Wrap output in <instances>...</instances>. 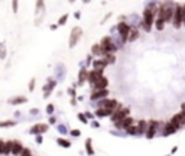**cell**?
Instances as JSON below:
<instances>
[{"mask_svg": "<svg viewBox=\"0 0 185 156\" xmlns=\"http://www.w3.org/2000/svg\"><path fill=\"white\" fill-rule=\"evenodd\" d=\"M159 12L158 8H155V4L152 3L149 4L146 9L143 10V20H142V28H143L146 32H151L152 26H153V23H155V16L156 13Z\"/></svg>", "mask_w": 185, "mask_h": 156, "instance_id": "cell-1", "label": "cell"}, {"mask_svg": "<svg viewBox=\"0 0 185 156\" xmlns=\"http://www.w3.org/2000/svg\"><path fill=\"white\" fill-rule=\"evenodd\" d=\"M117 32H119V35H120V39H121V44H126V42L129 41V35H130V30H132V28L127 25V23L125 22V20H120V22L117 23L116 26Z\"/></svg>", "mask_w": 185, "mask_h": 156, "instance_id": "cell-2", "label": "cell"}, {"mask_svg": "<svg viewBox=\"0 0 185 156\" xmlns=\"http://www.w3.org/2000/svg\"><path fill=\"white\" fill-rule=\"evenodd\" d=\"M100 45H101L103 51H104V56H106L107 54H114V52L117 51V46L113 42L111 36H103L101 41H100Z\"/></svg>", "mask_w": 185, "mask_h": 156, "instance_id": "cell-3", "label": "cell"}, {"mask_svg": "<svg viewBox=\"0 0 185 156\" xmlns=\"http://www.w3.org/2000/svg\"><path fill=\"white\" fill-rule=\"evenodd\" d=\"M119 107H120V104L116 98H104L97 103V108H106V110H111V112H116Z\"/></svg>", "mask_w": 185, "mask_h": 156, "instance_id": "cell-4", "label": "cell"}, {"mask_svg": "<svg viewBox=\"0 0 185 156\" xmlns=\"http://www.w3.org/2000/svg\"><path fill=\"white\" fill-rule=\"evenodd\" d=\"M81 36H83V29H81L80 26H74L72 30H71V34H69V39H68L69 49H72L77 44H78V41L81 39Z\"/></svg>", "mask_w": 185, "mask_h": 156, "instance_id": "cell-5", "label": "cell"}, {"mask_svg": "<svg viewBox=\"0 0 185 156\" xmlns=\"http://www.w3.org/2000/svg\"><path fill=\"white\" fill-rule=\"evenodd\" d=\"M175 29H179L184 25V10H182L181 4H175V12H174V20H172Z\"/></svg>", "mask_w": 185, "mask_h": 156, "instance_id": "cell-6", "label": "cell"}, {"mask_svg": "<svg viewBox=\"0 0 185 156\" xmlns=\"http://www.w3.org/2000/svg\"><path fill=\"white\" fill-rule=\"evenodd\" d=\"M129 113H130V108L129 107H123V106H120V107L117 108L116 112L113 113V116L110 117V120H111V123H117V122H121L123 119H126V117H129Z\"/></svg>", "mask_w": 185, "mask_h": 156, "instance_id": "cell-7", "label": "cell"}, {"mask_svg": "<svg viewBox=\"0 0 185 156\" xmlns=\"http://www.w3.org/2000/svg\"><path fill=\"white\" fill-rule=\"evenodd\" d=\"M49 124L46 123H36L29 129V134H33V136H39V134H44L45 132H48Z\"/></svg>", "mask_w": 185, "mask_h": 156, "instance_id": "cell-8", "label": "cell"}, {"mask_svg": "<svg viewBox=\"0 0 185 156\" xmlns=\"http://www.w3.org/2000/svg\"><path fill=\"white\" fill-rule=\"evenodd\" d=\"M109 96V90H97V91H93L90 96V100L91 101H100V100H104L107 98Z\"/></svg>", "mask_w": 185, "mask_h": 156, "instance_id": "cell-9", "label": "cell"}, {"mask_svg": "<svg viewBox=\"0 0 185 156\" xmlns=\"http://www.w3.org/2000/svg\"><path fill=\"white\" fill-rule=\"evenodd\" d=\"M88 81V71L85 67H81L78 71V78H77V86H84Z\"/></svg>", "mask_w": 185, "mask_h": 156, "instance_id": "cell-10", "label": "cell"}, {"mask_svg": "<svg viewBox=\"0 0 185 156\" xmlns=\"http://www.w3.org/2000/svg\"><path fill=\"white\" fill-rule=\"evenodd\" d=\"M159 126V122H156V120H151L149 122V127H147V132H146V139H153L156 134V129H158Z\"/></svg>", "mask_w": 185, "mask_h": 156, "instance_id": "cell-11", "label": "cell"}, {"mask_svg": "<svg viewBox=\"0 0 185 156\" xmlns=\"http://www.w3.org/2000/svg\"><path fill=\"white\" fill-rule=\"evenodd\" d=\"M133 123H135V120H133V117H130V116H129V117H126V119H123L121 120V122H117V123H114V127H116L117 130H126L127 129L129 126H132Z\"/></svg>", "mask_w": 185, "mask_h": 156, "instance_id": "cell-12", "label": "cell"}, {"mask_svg": "<svg viewBox=\"0 0 185 156\" xmlns=\"http://www.w3.org/2000/svg\"><path fill=\"white\" fill-rule=\"evenodd\" d=\"M55 86H57V81H55V80H48V82L42 87V90H44V98H45V100L51 96V93H52V90L55 88Z\"/></svg>", "mask_w": 185, "mask_h": 156, "instance_id": "cell-13", "label": "cell"}, {"mask_svg": "<svg viewBox=\"0 0 185 156\" xmlns=\"http://www.w3.org/2000/svg\"><path fill=\"white\" fill-rule=\"evenodd\" d=\"M101 77H103V72H98V71H95V70H91V71H88V81L87 82L93 87Z\"/></svg>", "mask_w": 185, "mask_h": 156, "instance_id": "cell-14", "label": "cell"}, {"mask_svg": "<svg viewBox=\"0 0 185 156\" xmlns=\"http://www.w3.org/2000/svg\"><path fill=\"white\" fill-rule=\"evenodd\" d=\"M107 86H109V80H107V77L103 75L94 86H93V91H97V90H107Z\"/></svg>", "mask_w": 185, "mask_h": 156, "instance_id": "cell-15", "label": "cell"}, {"mask_svg": "<svg viewBox=\"0 0 185 156\" xmlns=\"http://www.w3.org/2000/svg\"><path fill=\"white\" fill-rule=\"evenodd\" d=\"M106 67H107V62L104 60H95V61H93V70H95V71H98V72H104V70H106Z\"/></svg>", "mask_w": 185, "mask_h": 156, "instance_id": "cell-16", "label": "cell"}, {"mask_svg": "<svg viewBox=\"0 0 185 156\" xmlns=\"http://www.w3.org/2000/svg\"><path fill=\"white\" fill-rule=\"evenodd\" d=\"M23 145L20 143L19 140H13V146H12V155H15V156H20L23 152Z\"/></svg>", "mask_w": 185, "mask_h": 156, "instance_id": "cell-17", "label": "cell"}, {"mask_svg": "<svg viewBox=\"0 0 185 156\" xmlns=\"http://www.w3.org/2000/svg\"><path fill=\"white\" fill-rule=\"evenodd\" d=\"M8 103L12 104V106H20V104L28 103V98L25 96H16V97H13V98H9Z\"/></svg>", "mask_w": 185, "mask_h": 156, "instance_id": "cell-18", "label": "cell"}, {"mask_svg": "<svg viewBox=\"0 0 185 156\" xmlns=\"http://www.w3.org/2000/svg\"><path fill=\"white\" fill-rule=\"evenodd\" d=\"M177 127L172 124L171 122H168L165 124V127H163V130H162V136H171V134H174L175 132H177Z\"/></svg>", "mask_w": 185, "mask_h": 156, "instance_id": "cell-19", "label": "cell"}, {"mask_svg": "<svg viewBox=\"0 0 185 156\" xmlns=\"http://www.w3.org/2000/svg\"><path fill=\"white\" fill-rule=\"evenodd\" d=\"M169 122L172 123V124H174V126L177 127L178 130L184 126V124H182V116H181V113H177V114H174V116H172V119H171Z\"/></svg>", "mask_w": 185, "mask_h": 156, "instance_id": "cell-20", "label": "cell"}, {"mask_svg": "<svg viewBox=\"0 0 185 156\" xmlns=\"http://www.w3.org/2000/svg\"><path fill=\"white\" fill-rule=\"evenodd\" d=\"M91 55H95V56H104V51H103L100 42L98 44H94L91 46Z\"/></svg>", "mask_w": 185, "mask_h": 156, "instance_id": "cell-21", "label": "cell"}, {"mask_svg": "<svg viewBox=\"0 0 185 156\" xmlns=\"http://www.w3.org/2000/svg\"><path fill=\"white\" fill-rule=\"evenodd\" d=\"M136 126H137V132H139V134H146L147 127H149V122H146V120H140Z\"/></svg>", "mask_w": 185, "mask_h": 156, "instance_id": "cell-22", "label": "cell"}, {"mask_svg": "<svg viewBox=\"0 0 185 156\" xmlns=\"http://www.w3.org/2000/svg\"><path fill=\"white\" fill-rule=\"evenodd\" d=\"M114 112H111V110H106V108H97L94 112V114L97 116V117H111L113 116Z\"/></svg>", "mask_w": 185, "mask_h": 156, "instance_id": "cell-23", "label": "cell"}, {"mask_svg": "<svg viewBox=\"0 0 185 156\" xmlns=\"http://www.w3.org/2000/svg\"><path fill=\"white\" fill-rule=\"evenodd\" d=\"M85 152L88 156H94V149H93V140L91 138L85 139Z\"/></svg>", "mask_w": 185, "mask_h": 156, "instance_id": "cell-24", "label": "cell"}, {"mask_svg": "<svg viewBox=\"0 0 185 156\" xmlns=\"http://www.w3.org/2000/svg\"><path fill=\"white\" fill-rule=\"evenodd\" d=\"M57 143L61 146V148H64V149H69V148H71V142L67 140V139H64V138H58L57 139Z\"/></svg>", "mask_w": 185, "mask_h": 156, "instance_id": "cell-25", "label": "cell"}, {"mask_svg": "<svg viewBox=\"0 0 185 156\" xmlns=\"http://www.w3.org/2000/svg\"><path fill=\"white\" fill-rule=\"evenodd\" d=\"M139 38V29L137 28H132L130 30V35H129V41L127 42H135Z\"/></svg>", "mask_w": 185, "mask_h": 156, "instance_id": "cell-26", "label": "cell"}, {"mask_svg": "<svg viewBox=\"0 0 185 156\" xmlns=\"http://www.w3.org/2000/svg\"><path fill=\"white\" fill-rule=\"evenodd\" d=\"M18 123L15 120H4V122H0V129H8V127H15Z\"/></svg>", "mask_w": 185, "mask_h": 156, "instance_id": "cell-27", "label": "cell"}, {"mask_svg": "<svg viewBox=\"0 0 185 156\" xmlns=\"http://www.w3.org/2000/svg\"><path fill=\"white\" fill-rule=\"evenodd\" d=\"M126 133L130 134V136H139V132H137V126L136 124H132L126 129Z\"/></svg>", "mask_w": 185, "mask_h": 156, "instance_id": "cell-28", "label": "cell"}, {"mask_svg": "<svg viewBox=\"0 0 185 156\" xmlns=\"http://www.w3.org/2000/svg\"><path fill=\"white\" fill-rule=\"evenodd\" d=\"M103 60L107 62V65H110V64L116 62V55H114V54H107L106 56H103Z\"/></svg>", "mask_w": 185, "mask_h": 156, "instance_id": "cell-29", "label": "cell"}, {"mask_svg": "<svg viewBox=\"0 0 185 156\" xmlns=\"http://www.w3.org/2000/svg\"><path fill=\"white\" fill-rule=\"evenodd\" d=\"M155 26H156V29L158 30H163V28H165V20H163L162 18H156Z\"/></svg>", "mask_w": 185, "mask_h": 156, "instance_id": "cell-30", "label": "cell"}, {"mask_svg": "<svg viewBox=\"0 0 185 156\" xmlns=\"http://www.w3.org/2000/svg\"><path fill=\"white\" fill-rule=\"evenodd\" d=\"M12 146H13V140H8V142H6V146H4V152H3L4 156H8V155H10V153H12Z\"/></svg>", "mask_w": 185, "mask_h": 156, "instance_id": "cell-31", "label": "cell"}, {"mask_svg": "<svg viewBox=\"0 0 185 156\" xmlns=\"http://www.w3.org/2000/svg\"><path fill=\"white\" fill-rule=\"evenodd\" d=\"M44 6H45V3H44V2H41V0H39V2H36V9H35V15H39V13H42V12L45 10V8H44Z\"/></svg>", "mask_w": 185, "mask_h": 156, "instance_id": "cell-32", "label": "cell"}, {"mask_svg": "<svg viewBox=\"0 0 185 156\" xmlns=\"http://www.w3.org/2000/svg\"><path fill=\"white\" fill-rule=\"evenodd\" d=\"M6 45H4V42H0V60H4L6 58Z\"/></svg>", "mask_w": 185, "mask_h": 156, "instance_id": "cell-33", "label": "cell"}, {"mask_svg": "<svg viewBox=\"0 0 185 156\" xmlns=\"http://www.w3.org/2000/svg\"><path fill=\"white\" fill-rule=\"evenodd\" d=\"M77 119L81 123H84V124H88V123H90L87 119V116H85V113H78V114H77Z\"/></svg>", "mask_w": 185, "mask_h": 156, "instance_id": "cell-34", "label": "cell"}, {"mask_svg": "<svg viewBox=\"0 0 185 156\" xmlns=\"http://www.w3.org/2000/svg\"><path fill=\"white\" fill-rule=\"evenodd\" d=\"M68 18H69V15H68V13H65V15H62V16L59 18V20H58V23H57V25H58V26H64L65 23H67V20H68Z\"/></svg>", "mask_w": 185, "mask_h": 156, "instance_id": "cell-35", "label": "cell"}, {"mask_svg": "<svg viewBox=\"0 0 185 156\" xmlns=\"http://www.w3.org/2000/svg\"><path fill=\"white\" fill-rule=\"evenodd\" d=\"M35 84H36V80H35V78H30L29 86H28V90H29V93H33V90H35Z\"/></svg>", "mask_w": 185, "mask_h": 156, "instance_id": "cell-36", "label": "cell"}, {"mask_svg": "<svg viewBox=\"0 0 185 156\" xmlns=\"http://www.w3.org/2000/svg\"><path fill=\"white\" fill-rule=\"evenodd\" d=\"M54 110H55V106H54L52 103H49L48 106H46V113H48L49 116H52L54 114Z\"/></svg>", "mask_w": 185, "mask_h": 156, "instance_id": "cell-37", "label": "cell"}, {"mask_svg": "<svg viewBox=\"0 0 185 156\" xmlns=\"http://www.w3.org/2000/svg\"><path fill=\"white\" fill-rule=\"evenodd\" d=\"M69 134H72L74 138H78L80 134H81V130H78V129H72L71 132H69Z\"/></svg>", "mask_w": 185, "mask_h": 156, "instance_id": "cell-38", "label": "cell"}, {"mask_svg": "<svg viewBox=\"0 0 185 156\" xmlns=\"http://www.w3.org/2000/svg\"><path fill=\"white\" fill-rule=\"evenodd\" d=\"M4 146H6V142L3 139H0V155H3L4 152Z\"/></svg>", "mask_w": 185, "mask_h": 156, "instance_id": "cell-39", "label": "cell"}, {"mask_svg": "<svg viewBox=\"0 0 185 156\" xmlns=\"http://www.w3.org/2000/svg\"><path fill=\"white\" fill-rule=\"evenodd\" d=\"M20 156H33V155H32V152H30V149L25 148V149H23V152H22V155H20Z\"/></svg>", "mask_w": 185, "mask_h": 156, "instance_id": "cell-40", "label": "cell"}, {"mask_svg": "<svg viewBox=\"0 0 185 156\" xmlns=\"http://www.w3.org/2000/svg\"><path fill=\"white\" fill-rule=\"evenodd\" d=\"M68 94H69V96H71V98H77L75 88H68Z\"/></svg>", "mask_w": 185, "mask_h": 156, "instance_id": "cell-41", "label": "cell"}, {"mask_svg": "<svg viewBox=\"0 0 185 156\" xmlns=\"http://www.w3.org/2000/svg\"><path fill=\"white\" fill-rule=\"evenodd\" d=\"M18 4H19V3H18L16 0H15V2H12V8H13V13H18Z\"/></svg>", "mask_w": 185, "mask_h": 156, "instance_id": "cell-42", "label": "cell"}, {"mask_svg": "<svg viewBox=\"0 0 185 156\" xmlns=\"http://www.w3.org/2000/svg\"><path fill=\"white\" fill-rule=\"evenodd\" d=\"M49 124H55V123H57V119H55V116H51V117H49Z\"/></svg>", "mask_w": 185, "mask_h": 156, "instance_id": "cell-43", "label": "cell"}, {"mask_svg": "<svg viewBox=\"0 0 185 156\" xmlns=\"http://www.w3.org/2000/svg\"><path fill=\"white\" fill-rule=\"evenodd\" d=\"M90 124H91L93 127H95V129H98V127H100V123H98V122H95V120H93V122H91Z\"/></svg>", "mask_w": 185, "mask_h": 156, "instance_id": "cell-44", "label": "cell"}, {"mask_svg": "<svg viewBox=\"0 0 185 156\" xmlns=\"http://www.w3.org/2000/svg\"><path fill=\"white\" fill-rule=\"evenodd\" d=\"M35 140H36V143H39V145H41V143H42V134H39V136H35Z\"/></svg>", "mask_w": 185, "mask_h": 156, "instance_id": "cell-45", "label": "cell"}, {"mask_svg": "<svg viewBox=\"0 0 185 156\" xmlns=\"http://www.w3.org/2000/svg\"><path fill=\"white\" fill-rule=\"evenodd\" d=\"M110 16H111V13H107V15H106V18H104V19L101 20V25H104V23H106L107 20H109V18H110Z\"/></svg>", "mask_w": 185, "mask_h": 156, "instance_id": "cell-46", "label": "cell"}, {"mask_svg": "<svg viewBox=\"0 0 185 156\" xmlns=\"http://www.w3.org/2000/svg\"><path fill=\"white\" fill-rule=\"evenodd\" d=\"M74 18H75V19H77V20H78V19H80V18H81V12H80V10H77V12H75V13H74Z\"/></svg>", "mask_w": 185, "mask_h": 156, "instance_id": "cell-47", "label": "cell"}, {"mask_svg": "<svg viewBox=\"0 0 185 156\" xmlns=\"http://www.w3.org/2000/svg\"><path fill=\"white\" fill-rule=\"evenodd\" d=\"M38 112H39L38 108H30V110H29L30 114H38Z\"/></svg>", "mask_w": 185, "mask_h": 156, "instance_id": "cell-48", "label": "cell"}, {"mask_svg": "<svg viewBox=\"0 0 185 156\" xmlns=\"http://www.w3.org/2000/svg\"><path fill=\"white\" fill-rule=\"evenodd\" d=\"M58 28H59V26H58L57 23H55V25H51V26H49V29H51V30H55V29H58Z\"/></svg>", "mask_w": 185, "mask_h": 156, "instance_id": "cell-49", "label": "cell"}, {"mask_svg": "<svg viewBox=\"0 0 185 156\" xmlns=\"http://www.w3.org/2000/svg\"><path fill=\"white\" fill-rule=\"evenodd\" d=\"M71 106L72 107H75L77 106V98H71Z\"/></svg>", "mask_w": 185, "mask_h": 156, "instance_id": "cell-50", "label": "cell"}, {"mask_svg": "<svg viewBox=\"0 0 185 156\" xmlns=\"http://www.w3.org/2000/svg\"><path fill=\"white\" fill-rule=\"evenodd\" d=\"M85 116H87V119H93V114L90 112H85Z\"/></svg>", "mask_w": 185, "mask_h": 156, "instance_id": "cell-51", "label": "cell"}, {"mask_svg": "<svg viewBox=\"0 0 185 156\" xmlns=\"http://www.w3.org/2000/svg\"><path fill=\"white\" fill-rule=\"evenodd\" d=\"M58 129H59L62 133H65V126H58Z\"/></svg>", "mask_w": 185, "mask_h": 156, "instance_id": "cell-52", "label": "cell"}, {"mask_svg": "<svg viewBox=\"0 0 185 156\" xmlns=\"http://www.w3.org/2000/svg\"><path fill=\"white\" fill-rule=\"evenodd\" d=\"M182 10H184V25H185V4L182 6Z\"/></svg>", "mask_w": 185, "mask_h": 156, "instance_id": "cell-53", "label": "cell"}, {"mask_svg": "<svg viewBox=\"0 0 185 156\" xmlns=\"http://www.w3.org/2000/svg\"><path fill=\"white\" fill-rule=\"evenodd\" d=\"M168 156H169V155H168Z\"/></svg>", "mask_w": 185, "mask_h": 156, "instance_id": "cell-54", "label": "cell"}]
</instances>
